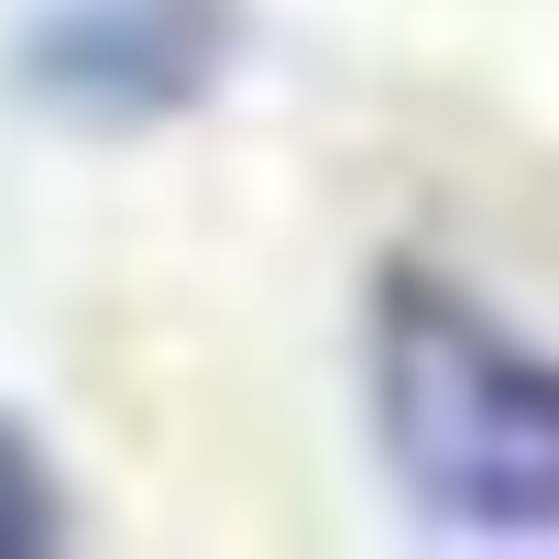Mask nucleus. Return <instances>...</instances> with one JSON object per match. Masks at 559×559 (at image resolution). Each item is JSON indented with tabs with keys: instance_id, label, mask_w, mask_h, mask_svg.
Here are the masks:
<instances>
[{
	"instance_id": "obj_1",
	"label": "nucleus",
	"mask_w": 559,
	"mask_h": 559,
	"mask_svg": "<svg viewBox=\"0 0 559 559\" xmlns=\"http://www.w3.org/2000/svg\"><path fill=\"white\" fill-rule=\"evenodd\" d=\"M362 395L395 493L450 537H559V352L450 263L395 252L362 308Z\"/></svg>"
},
{
	"instance_id": "obj_2",
	"label": "nucleus",
	"mask_w": 559,
	"mask_h": 559,
	"mask_svg": "<svg viewBox=\"0 0 559 559\" xmlns=\"http://www.w3.org/2000/svg\"><path fill=\"white\" fill-rule=\"evenodd\" d=\"M241 67V0H12V88L78 132H165Z\"/></svg>"
},
{
	"instance_id": "obj_3",
	"label": "nucleus",
	"mask_w": 559,
	"mask_h": 559,
	"mask_svg": "<svg viewBox=\"0 0 559 559\" xmlns=\"http://www.w3.org/2000/svg\"><path fill=\"white\" fill-rule=\"evenodd\" d=\"M67 526H78V504H67V472H56V450L0 406V559H34V548H67Z\"/></svg>"
}]
</instances>
